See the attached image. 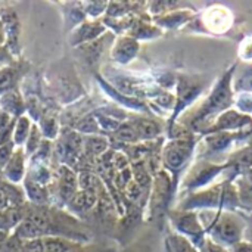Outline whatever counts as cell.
<instances>
[{
  "label": "cell",
  "mask_w": 252,
  "mask_h": 252,
  "mask_svg": "<svg viewBox=\"0 0 252 252\" xmlns=\"http://www.w3.org/2000/svg\"><path fill=\"white\" fill-rule=\"evenodd\" d=\"M18 78H19V74H18L16 66L13 65L0 66V96L10 90H15Z\"/></svg>",
  "instance_id": "15"
},
{
  "label": "cell",
  "mask_w": 252,
  "mask_h": 252,
  "mask_svg": "<svg viewBox=\"0 0 252 252\" xmlns=\"http://www.w3.org/2000/svg\"><path fill=\"white\" fill-rule=\"evenodd\" d=\"M15 120H16V118L10 117L7 112H4L3 109H0V130H3V128L12 126V124L15 123Z\"/></svg>",
  "instance_id": "29"
},
{
  "label": "cell",
  "mask_w": 252,
  "mask_h": 252,
  "mask_svg": "<svg viewBox=\"0 0 252 252\" xmlns=\"http://www.w3.org/2000/svg\"><path fill=\"white\" fill-rule=\"evenodd\" d=\"M131 126L134 127L139 140H151L154 137H157L161 133V127L158 123H155L151 118H145V117H139L130 121Z\"/></svg>",
  "instance_id": "10"
},
{
  "label": "cell",
  "mask_w": 252,
  "mask_h": 252,
  "mask_svg": "<svg viewBox=\"0 0 252 252\" xmlns=\"http://www.w3.org/2000/svg\"><path fill=\"white\" fill-rule=\"evenodd\" d=\"M22 189H24L25 198H28V201L32 202L34 205H44V204L49 202V190H47V188L35 183L34 180H31L27 176L24 179Z\"/></svg>",
  "instance_id": "9"
},
{
  "label": "cell",
  "mask_w": 252,
  "mask_h": 252,
  "mask_svg": "<svg viewBox=\"0 0 252 252\" xmlns=\"http://www.w3.org/2000/svg\"><path fill=\"white\" fill-rule=\"evenodd\" d=\"M50 155H52V142L44 139L41 142V145L38 146V149L28 158V161L31 162V165L32 164H44V165H47V161H49Z\"/></svg>",
  "instance_id": "23"
},
{
  "label": "cell",
  "mask_w": 252,
  "mask_h": 252,
  "mask_svg": "<svg viewBox=\"0 0 252 252\" xmlns=\"http://www.w3.org/2000/svg\"><path fill=\"white\" fill-rule=\"evenodd\" d=\"M13 126H15V123H13L12 126H9V127H6V128L0 130V146H3V145H6V143H10V142H12Z\"/></svg>",
  "instance_id": "28"
},
{
  "label": "cell",
  "mask_w": 252,
  "mask_h": 252,
  "mask_svg": "<svg viewBox=\"0 0 252 252\" xmlns=\"http://www.w3.org/2000/svg\"><path fill=\"white\" fill-rule=\"evenodd\" d=\"M202 252H226L220 245L211 242V241H207L204 244V248H202Z\"/></svg>",
  "instance_id": "31"
},
{
  "label": "cell",
  "mask_w": 252,
  "mask_h": 252,
  "mask_svg": "<svg viewBox=\"0 0 252 252\" xmlns=\"http://www.w3.org/2000/svg\"><path fill=\"white\" fill-rule=\"evenodd\" d=\"M38 128L43 134L44 139L53 142L58 139L59 136V123L56 120V117L53 115H41V118L38 120Z\"/></svg>",
  "instance_id": "17"
},
{
  "label": "cell",
  "mask_w": 252,
  "mask_h": 252,
  "mask_svg": "<svg viewBox=\"0 0 252 252\" xmlns=\"http://www.w3.org/2000/svg\"><path fill=\"white\" fill-rule=\"evenodd\" d=\"M13 152H15V145H13L12 142H10V143H6V145H3V146H0V173H1V170L6 167V164L10 161Z\"/></svg>",
  "instance_id": "25"
},
{
  "label": "cell",
  "mask_w": 252,
  "mask_h": 252,
  "mask_svg": "<svg viewBox=\"0 0 252 252\" xmlns=\"http://www.w3.org/2000/svg\"><path fill=\"white\" fill-rule=\"evenodd\" d=\"M12 229L9 226V221H7V217H6V211L4 210H0V232H6L9 233Z\"/></svg>",
  "instance_id": "30"
},
{
  "label": "cell",
  "mask_w": 252,
  "mask_h": 252,
  "mask_svg": "<svg viewBox=\"0 0 252 252\" xmlns=\"http://www.w3.org/2000/svg\"><path fill=\"white\" fill-rule=\"evenodd\" d=\"M7 239H9V233H6V232H0V250H3V248H4V245H6Z\"/></svg>",
  "instance_id": "35"
},
{
  "label": "cell",
  "mask_w": 252,
  "mask_h": 252,
  "mask_svg": "<svg viewBox=\"0 0 252 252\" xmlns=\"http://www.w3.org/2000/svg\"><path fill=\"white\" fill-rule=\"evenodd\" d=\"M78 190V174H75V171L65 165V164H59L58 167V193L61 195V198L68 202L72 195Z\"/></svg>",
  "instance_id": "4"
},
{
  "label": "cell",
  "mask_w": 252,
  "mask_h": 252,
  "mask_svg": "<svg viewBox=\"0 0 252 252\" xmlns=\"http://www.w3.org/2000/svg\"><path fill=\"white\" fill-rule=\"evenodd\" d=\"M108 151H109L108 137L100 134L83 136V154L90 155L92 158H100Z\"/></svg>",
  "instance_id": "8"
},
{
  "label": "cell",
  "mask_w": 252,
  "mask_h": 252,
  "mask_svg": "<svg viewBox=\"0 0 252 252\" xmlns=\"http://www.w3.org/2000/svg\"><path fill=\"white\" fill-rule=\"evenodd\" d=\"M106 32V25L100 19H86L80 25H77L69 34V43L74 47H80L89 44L97 38H100Z\"/></svg>",
  "instance_id": "1"
},
{
  "label": "cell",
  "mask_w": 252,
  "mask_h": 252,
  "mask_svg": "<svg viewBox=\"0 0 252 252\" xmlns=\"http://www.w3.org/2000/svg\"><path fill=\"white\" fill-rule=\"evenodd\" d=\"M31 127H32V121H31L30 115H27V114H24L15 120L13 134H12V143L15 145V148L24 146V143L31 131Z\"/></svg>",
  "instance_id": "12"
},
{
  "label": "cell",
  "mask_w": 252,
  "mask_h": 252,
  "mask_svg": "<svg viewBox=\"0 0 252 252\" xmlns=\"http://www.w3.org/2000/svg\"><path fill=\"white\" fill-rule=\"evenodd\" d=\"M0 22H1L3 32H4V46L10 50L12 55L18 53L19 52L18 38H19L21 25H19V21H18L15 10L10 7L3 9L0 12Z\"/></svg>",
  "instance_id": "2"
},
{
  "label": "cell",
  "mask_w": 252,
  "mask_h": 252,
  "mask_svg": "<svg viewBox=\"0 0 252 252\" xmlns=\"http://www.w3.org/2000/svg\"><path fill=\"white\" fill-rule=\"evenodd\" d=\"M43 140H44V137H43V134H41L38 126H37V124H32L31 131H30V134H28V137H27V140H25V143H24V146H22L25 155L30 158V157L38 149V146L41 145Z\"/></svg>",
  "instance_id": "21"
},
{
  "label": "cell",
  "mask_w": 252,
  "mask_h": 252,
  "mask_svg": "<svg viewBox=\"0 0 252 252\" xmlns=\"http://www.w3.org/2000/svg\"><path fill=\"white\" fill-rule=\"evenodd\" d=\"M9 207H12L10 205V201H9L7 195L4 193V190L0 188V210H7Z\"/></svg>",
  "instance_id": "33"
},
{
  "label": "cell",
  "mask_w": 252,
  "mask_h": 252,
  "mask_svg": "<svg viewBox=\"0 0 252 252\" xmlns=\"http://www.w3.org/2000/svg\"><path fill=\"white\" fill-rule=\"evenodd\" d=\"M232 252H252V245L247 244V242H238L233 245Z\"/></svg>",
  "instance_id": "32"
},
{
  "label": "cell",
  "mask_w": 252,
  "mask_h": 252,
  "mask_svg": "<svg viewBox=\"0 0 252 252\" xmlns=\"http://www.w3.org/2000/svg\"><path fill=\"white\" fill-rule=\"evenodd\" d=\"M176 227L186 235H199L201 226L196 221V217L193 214H177L174 219Z\"/></svg>",
  "instance_id": "16"
},
{
  "label": "cell",
  "mask_w": 252,
  "mask_h": 252,
  "mask_svg": "<svg viewBox=\"0 0 252 252\" xmlns=\"http://www.w3.org/2000/svg\"><path fill=\"white\" fill-rule=\"evenodd\" d=\"M251 174H252V171H251ZM250 179H251V182H252V177H250Z\"/></svg>",
  "instance_id": "37"
},
{
  "label": "cell",
  "mask_w": 252,
  "mask_h": 252,
  "mask_svg": "<svg viewBox=\"0 0 252 252\" xmlns=\"http://www.w3.org/2000/svg\"><path fill=\"white\" fill-rule=\"evenodd\" d=\"M12 56L13 55L10 53V50L4 44H1L0 46V66L12 65V62H13V58Z\"/></svg>",
  "instance_id": "27"
},
{
  "label": "cell",
  "mask_w": 252,
  "mask_h": 252,
  "mask_svg": "<svg viewBox=\"0 0 252 252\" xmlns=\"http://www.w3.org/2000/svg\"><path fill=\"white\" fill-rule=\"evenodd\" d=\"M112 136H114L115 140L124 142V143H130V145L139 142V136H137V133H136V130H134V127L131 126L130 121L121 123L120 127L112 133Z\"/></svg>",
  "instance_id": "20"
},
{
  "label": "cell",
  "mask_w": 252,
  "mask_h": 252,
  "mask_svg": "<svg viewBox=\"0 0 252 252\" xmlns=\"http://www.w3.org/2000/svg\"><path fill=\"white\" fill-rule=\"evenodd\" d=\"M128 158L124 152H114L112 154V159H111V164L112 167L117 170V171H123L126 168H128Z\"/></svg>",
  "instance_id": "26"
},
{
  "label": "cell",
  "mask_w": 252,
  "mask_h": 252,
  "mask_svg": "<svg viewBox=\"0 0 252 252\" xmlns=\"http://www.w3.org/2000/svg\"><path fill=\"white\" fill-rule=\"evenodd\" d=\"M0 109L13 118H18L25 114V100L16 89L10 90L0 96Z\"/></svg>",
  "instance_id": "7"
},
{
  "label": "cell",
  "mask_w": 252,
  "mask_h": 252,
  "mask_svg": "<svg viewBox=\"0 0 252 252\" xmlns=\"http://www.w3.org/2000/svg\"><path fill=\"white\" fill-rule=\"evenodd\" d=\"M41 241V251L43 252H71L74 251L75 245L62 238V236H44L40 239Z\"/></svg>",
  "instance_id": "14"
},
{
  "label": "cell",
  "mask_w": 252,
  "mask_h": 252,
  "mask_svg": "<svg viewBox=\"0 0 252 252\" xmlns=\"http://www.w3.org/2000/svg\"><path fill=\"white\" fill-rule=\"evenodd\" d=\"M232 118L235 120V121H239V123H244V118L241 117V115H238V114H235V112H232ZM223 120H224V127H230V117H229V114L227 115H224L223 117Z\"/></svg>",
  "instance_id": "34"
},
{
  "label": "cell",
  "mask_w": 252,
  "mask_h": 252,
  "mask_svg": "<svg viewBox=\"0 0 252 252\" xmlns=\"http://www.w3.org/2000/svg\"><path fill=\"white\" fill-rule=\"evenodd\" d=\"M0 174H1V173H0Z\"/></svg>",
  "instance_id": "38"
},
{
  "label": "cell",
  "mask_w": 252,
  "mask_h": 252,
  "mask_svg": "<svg viewBox=\"0 0 252 252\" xmlns=\"http://www.w3.org/2000/svg\"><path fill=\"white\" fill-rule=\"evenodd\" d=\"M75 131L80 133L81 136H93V134H99L100 128L97 124V120L93 114H86L83 115L77 124H75Z\"/></svg>",
  "instance_id": "18"
},
{
  "label": "cell",
  "mask_w": 252,
  "mask_h": 252,
  "mask_svg": "<svg viewBox=\"0 0 252 252\" xmlns=\"http://www.w3.org/2000/svg\"><path fill=\"white\" fill-rule=\"evenodd\" d=\"M106 1H83V9L87 19H99L103 13H106Z\"/></svg>",
  "instance_id": "24"
},
{
  "label": "cell",
  "mask_w": 252,
  "mask_h": 252,
  "mask_svg": "<svg viewBox=\"0 0 252 252\" xmlns=\"http://www.w3.org/2000/svg\"><path fill=\"white\" fill-rule=\"evenodd\" d=\"M188 155L186 145L183 142H176L164 151V162L171 168H179Z\"/></svg>",
  "instance_id": "13"
},
{
  "label": "cell",
  "mask_w": 252,
  "mask_h": 252,
  "mask_svg": "<svg viewBox=\"0 0 252 252\" xmlns=\"http://www.w3.org/2000/svg\"><path fill=\"white\" fill-rule=\"evenodd\" d=\"M100 180L96 174L89 173V171H81L78 174V190H87V192H93L99 195V189H100Z\"/></svg>",
  "instance_id": "22"
},
{
  "label": "cell",
  "mask_w": 252,
  "mask_h": 252,
  "mask_svg": "<svg viewBox=\"0 0 252 252\" xmlns=\"http://www.w3.org/2000/svg\"><path fill=\"white\" fill-rule=\"evenodd\" d=\"M4 44V32H3V27H1V22H0V46Z\"/></svg>",
  "instance_id": "36"
},
{
  "label": "cell",
  "mask_w": 252,
  "mask_h": 252,
  "mask_svg": "<svg viewBox=\"0 0 252 252\" xmlns=\"http://www.w3.org/2000/svg\"><path fill=\"white\" fill-rule=\"evenodd\" d=\"M99 195L87 190H77L72 198L68 201V205L72 211H89L97 204Z\"/></svg>",
  "instance_id": "11"
},
{
  "label": "cell",
  "mask_w": 252,
  "mask_h": 252,
  "mask_svg": "<svg viewBox=\"0 0 252 252\" xmlns=\"http://www.w3.org/2000/svg\"><path fill=\"white\" fill-rule=\"evenodd\" d=\"M214 233L219 236L221 242L226 244H238L242 235V229L236 219H233L229 214H223L221 219L214 226Z\"/></svg>",
  "instance_id": "5"
},
{
  "label": "cell",
  "mask_w": 252,
  "mask_h": 252,
  "mask_svg": "<svg viewBox=\"0 0 252 252\" xmlns=\"http://www.w3.org/2000/svg\"><path fill=\"white\" fill-rule=\"evenodd\" d=\"M27 161H28V157L25 155L24 149L15 148V152H13L10 161L1 170V176L7 182H10L13 185H19L21 182H24V179L27 176Z\"/></svg>",
  "instance_id": "3"
},
{
  "label": "cell",
  "mask_w": 252,
  "mask_h": 252,
  "mask_svg": "<svg viewBox=\"0 0 252 252\" xmlns=\"http://www.w3.org/2000/svg\"><path fill=\"white\" fill-rule=\"evenodd\" d=\"M137 52H139L137 40L130 35H123L114 43V46L111 49V56L114 61H117L120 63H127L131 59H134Z\"/></svg>",
  "instance_id": "6"
},
{
  "label": "cell",
  "mask_w": 252,
  "mask_h": 252,
  "mask_svg": "<svg viewBox=\"0 0 252 252\" xmlns=\"http://www.w3.org/2000/svg\"><path fill=\"white\" fill-rule=\"evenodd\" d=\"M27 177H30L35 183L47 188L49 183L52 182V171L44 164H32L30 167V171L27 173Z\"/></svg>",
  "instance_id": "19"
}]
</instances>
